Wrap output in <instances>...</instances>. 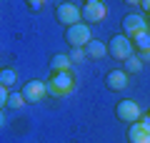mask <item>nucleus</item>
Masks as SVG:
<instances>
[{
	"mask_svg": "<svg viewBox=\"0 0 150 143\" xmlns=\"http://www.w3.org/2000/svg\"><path fill=\"white\" fill-rule=\"evenodd\" d=\"M70 68H73V60H70L68 53H55L53 58H50V75H55V73H70Z\"/></svg>",
	"mask_w": 150,
	"mask_h": 143,
	"instance_id": "10",
	"label": "nucleus"
},
{
	"mask_svg": "<svg viewBox=\"0 0 150 143\" xmlns=\"http://www.w3.org/2000/svg\"><path fill=\"white\" fill-rule=\"evenodd\" d=\"M108 18V5L100 0H88L83 5V23H103Z\"/></svg>",
	"mask_w": 150,
	"mask_h": 143,
	"instance_id": "6",
	"label": "nucleus"
},
{
	"mask_svg": "<svg viewBox=\"0 0 150 143\" xmlns=\"http://www.w3.org/2000/svg\"><path fill=\"white\" fill-rule=\"evenodd\" d=\"M128 141L130 143H150V131L143 123H133L128 131Z\"/></svg>",
	"mask_w": 150,
	"mask_h": 143,
	"instance_id": "11",
	"label": "nucleus"
},
{
	"mask_svg": "<svg viewBox=\"0 0 150 143\" xmlns=\"http://www.w3.org/2000/svg\"><path fill=\"white\" fill-rule=\"evenodd\" d=\"M130 40H133V48H138L140 53L150 50V30H145V33H138V35H133Z\"/></svg>",
	"mask_w": 150,
	"mask_h": 143,
	"instance_id": "13",
	"label": "nucleus"
},
{
	"mask_svg": "<svg viewBox=\"0 0 150 143\" xmlns=\"http://www.w3.org/2000/svg\"><path fill=\"white\" fill-rule=\"evenodd\" d=\"M20 106H25V95H23V93H10L8 108H20Z\"/></svg>",
	"mask_w": 150,
	"mask_h": 143,
	"instance_id": "17",
	"label": "nucleus"
},
{
	"mask_svg": "<svg viewBox=\"0 0 150 143\" xmlns=\"http://www.w3.org/2000/svg\"><path fill=\"white\" fill-rule=\"evenodd\" d=\"M125 73L128 75H133V73H140V70H143V60H140V55H133V58H128L125 60Z\"/></svg>",
	"mask_w": 150,
	"mask_h": 143,
	"instance_id": "15",
	"label": "nucleus"
},
{
	"mask_svg": "<svg viewBox=\"0 0 150 143\" xmlns=\"http://www.w3.org/2000/svg\"><path fill=\"white\" fill-rule=\"evenodd\" d=\"M140 60H143V63H150V50H145V53H140Z\"/></svg>",
	"mask_w": 150,
	"mask_h": 143,
	"instance_id": "20",
	"label": "nucleus"
},
{
	"mask_svg": "<svg viewBox=\"0 0 150 143\" xmlns=\"http://www.w3.org/2000/svg\"><path fill=\"white\" fill-rule=\"evenodd\" d=\"M65 40H68L70 48H88V43L93 40L88 23H78L73 28H65Z\"/></svg>",
	"mask_w": 150,
	"mask_h": 143,
	"instance_id": "4",
	"label": "nucleus"
},
{
	"mask_svg": "<svg viewBox=\"0 0 150 143\" xmlns=\"http://www.w3.org/2000/svg\"><path fill=\"white\" fill-rule=\"evenodd\" d=\"M15 80H18V73L13 68H3L0 70V85H3V88H10Z\"/></svg>",
	"mask_w": 150,
	"mask_h": 143,
	"instance_id": "14",
	"label": "nucleus"
},
{
	"mask_svg": "<svg viewBox=\"0 0 150 143\" xmlns=\"http://www.w3.org/2000/svg\"><path fill=\"white\" fill-rule=\"evenodd\" d=\"M40 8H43V3H38V0H33V3H30V10H40Z\"/></svg>",
	"mask_w": 150,
	"mask_h": 143,
	"instance_id": "21",
	"label": "nucleus"
},
{
	"mask_svg": "<svg viewBox=\"0 0 150 143\" xmlns=\"http://www.w3.org/2000/svg\"><path fill=\"white\" fill-rule=\"evenodd\" d=\"M115 116H118V121L123 123H140V118H143V111H140V106L135 101H120L118 106H115Z\"/></svg>",
	"mask_w": 150,
	"mask_h": 143,
	"instance_id": "5",
	"label": "nucleus"
},
{
	"mask_svg": "<svg viewBox=\"0 0 150 143\" xmlns=\"http://www.w3.org/2000/svg\"><path fill=\"white\" fill-rule=\"evenodd\" d=\"M85 53H88V58H90V60H100V58H105L108 45H105V43H100V40H90V43H88V48H85Z\"/></svg>",
	"mask_w": 150,
	"mask_h": 143,
	"instance_id": "12",
	"label": "nucleus"
},
{
	"mask_svg": "<svg viewBox=\"0 0 150 143\" xmlns=\"http://www.w3.org/2000/svg\"><path fill=\"white\" fill-rule=\"evenodd\" d=\"M145 18H148V28H150V13H148V15H145Z\"/></svg>",
	"mask_w": 150,
	"mask_h": 143,
	"instance_id": "22",
	"label": "nucleus"
},
{
	"mask_svg": "<svg viewBox=\"0 0 150 143\" xmlns=\"http://www.w3.org/2000/svg\"><path fill=\"white\" fill-rule=\"evenodd\" d=\"M140 123H143V126H145V128H148V131H150V111L145 113L143 118H140Z\"/></svg>",
	"mask_w": 150,
	"mask_h": 143,
	"instance_id": "19",
	"label": "nucleus"
},
{
	"mask_svg": "<svg viewBox=\"0 0 150 143\" xmlns=\"http://www.w3.org/2000/svg\"><path fill=\"white\" fill-rule=\"evenodd\" d=\"M20 93L25 95V103H40V101H45V95H50L48 83H43V80H28Z\"/></svg>",
	"mask_w": 150,
	"mask_h": 143,
	"instance_id": "8",
	"label": "nucleus"
},
{
	"mask_svg": "<svg viewBox=\"0 0 150 143\" xmlns=\"http://www.w3.org/2000/svg\"><path fill=\"white\" fill-rule=\"evenodd\" d=\"M75 90V75L73 73H55L50 75L48 80V93L55 95V98H63V95H70Z\"/></svg>",
	"mask_w": 150,
	"mask_h": 143,
	"instance_id": "2",
	"label": "nucleus"
},
{
	"mask_svg": "<svg viewBox=\"0 0 150 143\" xmlns=\"http://www.w3.org/2000/svg\"><path fill=\"white\" fill-rule=\"evenodd\" d=\"M8 101H10V88H3V85H0V106L5 108Z\"/></svg>",
	"mask_w": 150,
	"mask_h": 143,
	"instance_id": "18",
	"label": "nucleus"
},
{
	"mask_svg": "<svg viewBox=\"0 0 150 143\" xmlns=\"http://www.w3.org/2000/svg\"><path fill=\"white\" fill-rule=\"evenodd\" d=\"M70 60H73V63H83V60L88 58V53H85V48H73V50H70Z\"/></svg>",
	"mask_w": 150,
	"mask_h": 143,
	"instance_id": "16",
	"label": "nucleus"
},
{
	"mask_svg": "<svg viewBox=\"0 0 150 143\" xmlns=\"http://www.w3.org/2000/svg\"><path fill=\"white\" fill-rule=\"evenodd\" d=\"M145 30H150V28H148V18L143 13H130V15L123 18V35L133 38V35L145 33Z\"/></svg>",
	"mask_w": 150,
	"mask_h": 143,
	"instance_id": "7",
	"label": "nucleus"
},
{
	"mask_svg": "<svg viewBox=\"0 0 150 143\" xmlns=\"http://www.w3.org/2000/svg\"><path fill=\"white\" fill-rule=\"evenodd\" d=\"M55 18H58L60 25L73 28L78 23H83V8H78L75 3H60L58 10H55Z\"/></svg>",
	"mask_w": 150,
	"mask_h": 143,
	"instance_id": "3",
	"label": "nucleus"
},
{
	"mask_svg": "<svg viewBox=\"0 0 150 143\" xmlns=\"http://www.w3.org/2000/svg\"><path fill=\"white\" fill-rule=\"evenodd\" d=\"M128 83H130V75L125 73L123 68H115V70H110V73L105 75V88L108 90H125Z\"/></svg>",
	"mask_w": 150,
	"mask_h": 143,
	"instance_id": "9",
	"label": "nucleus"
},
{
	"mask_svg": "<svg viewBox=\"0 0 150 143\" xmlns=\"http://www.w3.org/2000/svg\"><path fill=\"white\" fill-rule=\"evenodd\" d=\"M108 55H110V58H115V60H120V63H125L128 58H133V55H135L133 40H130L128 35H123V33L112 35L110 43H108Z\"/></svg>",
	"mask_w": 150,
	"mask_h": 143,
	"instance_id": "1",
	"label": "nucleus"
}]
</instances>
